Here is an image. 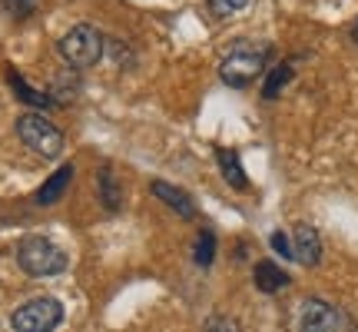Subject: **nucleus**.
Wrapping results in <instances>:
<instances>
[{"instance_id": "obj_21", "label": "nucleus", "mask_w": 358, "mask_h": 332, "mask_svg": "<svg viewBox=\"0 0 358 332\" xmlns=\"http://www.w3.org/2000/svg\"><path fill=\"white\" fill-rule=\"evenodd\" d=\"M106 47H110V57H113V60H116V64H120V67H123V64H127V60H129V47H123V43H120V40H106Z\"/></svg>"}, {"instance_id": "obj_12", "label": "nucleus", "mask_w": 358, "mask_h": 332, "mask_svg": "<svg viewBox=\"0 0 358 332\" xmlns=\"http://www.w3.org/2000/svg\"><path fill=\"white\" fill-rule=\"evenodd\" d=\"M70 179H73V166L66 163V166H60L57 173H53L43 186H40L37 193H34V203H40V206H50V203H57L60 196L66 193V186H70Z\"/></svg>"}, {"instance_id": "obj_17", "label": "nucleus", "mask_w": 358, "mask_h": 332, "mask_svg": "<svg viewBox=\"0 0 358 332\" xmlns=\"http://www.w3.org/2000/svg\"><path fill=\"white\" fill-rule=\"evenodd\" d=\"M206 7L216 13V17H232V13H239L249 7V0H206Z\"/></svg>"}, {"instance_id": "obj_5", "label": "nucleus", "mask_w": 358, "mask_h": 332, "mask_svg": "<svg viewBox=\"0 0 358 332\" xmlns=\"http://www.w3.org/2000/svg\"><path fill=\"white\" fill-rule=\"evenodd\" d=\"M17 137L24 140L27 150H34L37 156L53 160V156L64 153V133H60V127H57L53 120H47L43 113L20 116V120H17Z\"/></svg>"}, {"instance_id": "obj_13", "label": "nucleus", "mask_w": 358, "mask_h": 332, "mask_svg": "<svg viewBox=\"0 0 358 332\" xmlns=\"http://www.w3.org/2000/svg\"><path fill=\"white\" fill-rule=\"evenodd\" d=\"M216 160H219V170H222V179L229 183L232 190H245V186H249V177H245L239 153H232V150H216Z\"/></svg>"}, {"instance_id": "obj_9", "label": "nucleus", "mask_w": 358, "mask_h": 332, "mask_svg": "<svg viewBox=\"0 0 358 332\" xmlns=\"http://www.w3.org/2000/svg\"><path fill=\"white\" fill-rule=\"evenodd\" d=\"M252 282H256V289L259 293H266V296H275L279 289H285L289 286V272L279 266V263H268V259H259L256 269H252Z\"/></svg>"}, {"instance_id": "obj_23", "label": "nucleus", "mask_w": 358, "mask_h": 332, "mask_svg": "<svg viewBox=\"0 0 358 332\" xmlns=\"http://www.w3.org/2000/svg\"><path fill=\"white\" fill-rule=\"evenodd\" d=\"M348 332H358V329H348Z\"/></svg>"}, {"instance_id": "obj_4", "label": "nucleus", "mask_w": 358, "mask_h": 332, "mask_svg": "<svg viewBox=\"0 0 358 332\" xmlns=\"http://www.w3.org/2000/svg\"><path fill=\"white\" fill-rule=\"evenodd\" d=\"M262 70H266V50H262V47L236 43V47H229V53L222 57L219 77H222L226 87L243 90V87H249L256 77H262Z\"/></svg>"}, {"instance_id": "obj_14", "label": "nucleus", "mask_w": 358, "mask_h": 332, "mask_svg": "<svg viewBox=\"0 0 358 332\" xmlns=\"http://www.w3.org/2000/svg\"><path fill=\"white\" fill-rule=\"evenodd\" d=\"M292 74H295L292 64L272 67V70H268V77H266V83H262V97H266V100H275V97L282 93V87L292 80Z\"/></svg>"}, {"instance_id": "obj_6", "label": "nucleus", "mask_w": 358, "mask_h": 332, "mask_svg": "<svg viewBox=\"0 0 358 332\" xmlns=\"http://www.w3.org/2000/svg\"><path fill=\"white\" fill-rule=\"evenodd\" d=\"M299 332H342V312L325 299H306L299 312Z\"/></svg>"}, {"instance_id": "obj_15", "label": "nucleus", "mask_w": 358, "mask_h": 332, "mask_svg": "<svg viewBox=\"0 0 358 332\" xmlns=\"http://www.w3.org/2000/svg\"><path fill=\"white\" fill-rule=\"evenodd\" d=\"M192 259H196V266L209 269L213 266V259H216V233L203 230L196 236V246H192Z\"/></svg>"}, {"instance_id": "obj_8", "label": "nucleus", "mask_w": 358, "mask_h": 332, "mask_svg": "<svg viewBox=\"0 0 358 332\" xmlns=\"http://www.w3.org/2000/svg\"><path fill=\"white\" fill-rule=\"evenodd\" d=\"M150 193H153L159 203H166L176 216H182V219L196 216V203H192V196L186 190L173 186V183H166V179H153V183H150Z\"/></svg>"}, {"instance_id": "obj_10", "label": "nucleus", "mask_w": 358, "mask_h": 332, "mask_svg": "<svg viewBox=\"0 0 358 332\" xmlns=\"http://www.w3.org/2000/svg\"><path fill=\"white\" fill-rule=\"evenodd\" d=\"M7 83H10V90L17 93V97H20V103L34 106L37 113H40V110H50V106H57V103H53V97L47 93V90H34L24 77H20V74H17V70H13V67L7 70Z\"/></svg>"}, {"instance_id": "obj_1", "label": "nucleus", "mask_w": 358, "mask_h": 332, "mask_svg": "<svg viewBox=\"0 0 358 332\" xmlns=\"http://www.w3.org/2000/svg\"><path fill=\"white\" fill-rule=\"evenodd\" d=\"M57 50L70 70H90L106 57V40L93 24H77L57 40Z\"/></svg>"}, {"instance_id": "obj_11", "label": "nucleus", "mask_w": 358, "mask_h": 332, "mask_svg": "<svg viewBox=\"0 0 358 332\" xmlns=\"http://www.w3.org/2000/svg\"><path fill=\"white\" fill-rule=\"evenodd\" d=\"M96 190H100L103 209H106V213H120V206H123V186H120V179H116L110 163L100 166V173H96Z\"/></svg>"}, {"instance_id": "obj_22", "label": "nucleus", "mask_w": 358, "mask_h": 332, "mask_svg": "<svg viewBox=\"0 0 358 332\" xmlns=\"http://www.w3.org/2000/svg\"><path fill=\"white\" fill-rule=\"evenodd\" d=\"M352 40L358 43V17H355V24H352Z\"/></svg>"}, {"instance_id": "obj_16", "label": "nucleus", "mask_w": 358, "mask_h": 332, "mask_svg": "<svg viewBox=\"0 0 358 332\" xmlns=\"http://www.w3.org/2000/svg\"><path fill=\"white\" fill-rule=\"evenodd\" d=\"M77 93V70H64V74H57V80H53V90L50 97L57 106H66V100Z\"/></svg>"}, {"instance_id": "obj_19", "label": "nucleus", "mask_w": 358, "mask_h": 332, "mask_svg": "<svg viewBox=\"0 0 358 332\" xmlns=\"http://www.w3.org/2000/svg\"><path fill=\"white\" fill-rule=\"evenodd\" d=\"M268 243H272V249L282 256V259H295V249H292V236L285 230H275L272 236H268Z\"/></svg>"}, {"instance_id": "obj_3", "label": "nucleus", "mask_w": 358, "mask_h": 332, "mask_svg": "<svg viewBox=\"0 0 358 332\" xmlns=\"http://www.w3.org/2000/svg\"><path fill=\"white\" fill-rule=\"evenodd\" d=\"M64 316H66V309L60 299L40 296V299H30V303L13 309L10 329L13 332H57L60 322H64Z\"/></svg>"}, {"instance_id": "obj_7", "label": "nucleus", "mask_w": 358, "mask_h": 332, "mask_svg": "<svg viewBox=\"0 0 358 332\" xmlns=\"http://www.w3.org/2000/svg\"><path fill=\"white\" fill-rule=\"evenodd\" d=\"M292 249H295V259L302 266H319L322 263V236L312 223H295L292 226Z\"/></svg>"}, {"instance_id": "obj_2", "label": "nucleus", "mask_w": 358, "mask_h": 332, "mask_svg": "<svg viewBox=\"0 0 358 332\" xmlns=\"http://www.w3.org/2000/svg\"><path fill=\"white\" fill-rule=\"evenodd\" d=\"M66 253L60 246L47 240V236H27L17 246V266L34 279H47V276H60L66 269Z\"/></svg>"}, {"instance_id": "obj_18", "label": "nucleus", "mask_w": 358, "mask_h": 332, "mask_svg": "<svg viewBox=\"0 0 358 332\" xmlns=\"http://www.w3.org/2000/svg\"><path fill=\"white\" fill-rule=\"evenodd\" d=\"M40 0H3V11L10 13L13 20H27L30 13L37 11Z\"/></svg>"}, {"instance_id": "obj_20", "label": "nucleus", "mask_w": 358, "mask_h": 332, "mask_svg": "<svg viewBox=\"0 0 358 332\" xmlns=\"http://www.w3.org/2000/svg\"><path fill=\"white\" fill-rule=\"evenodd\" d=\"M206 332H243V326L232 319V316H226V312H216V316H209V322H206Z\"/></svg>"}]
</instances>
